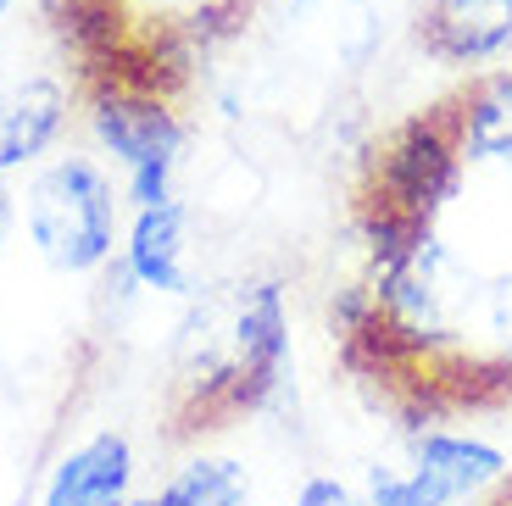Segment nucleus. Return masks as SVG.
Segmentation results:
<instances>
[{"label": "nucleus", "instance_id": "1", "mask_svg": "<svg viewBox=\"0 0 512 506\" xmlns=\"http://www.w3.org/2000/svg\"><path fill=\"white\" fill-rule=\"evenodd\" d=\"M173 434L223 429L262 412L290 379V306L273 279L195 290L173 329Z\"/></svg>", "mask_w": 512, "mask_h": 506}, {"label": "nucleus", "instance_id": "2", "mask_svg": "<svg viewBox=\"0 0 512 506\" xmlns=\"http://www.w3.org/2000/svg\"><path fill=\"white\" fill-rule=\"evenodd\" d=\"M128 201L101 151H56L23 184V234L34 256L62 279L106 273L123 251Z\"/></svg>", "mask_w": 512, "mask_h": 506}, {"label": "nucleus", "instance_id": "3", "mask_svg": "<svg viewBox=\"0 0 512 506\" xmlns=\"http://www.w3.org/2000/svg\"><path fill=\"white\" fill-rule=\"evenodd\" d=\"M84 128H90L95 151L123 184L128 212L140 206H162L179 195V162L190 145V128L173 106L140 84H106L84 106Z\"/></svg>", "mask_w": 512, "mask_h": 506}, {"label": "nucleus", "instance_id": "4", "mask_svg": "<svg viewBox=\"0 0 512 506\" xmlns=\"http://www.w3.org/2000/svg\"><path fill=\"white\" fill-rule=\"evenodd\" d=\"M462 184V156L451 140V112L446 117H412L401 123L373 156V184L357 212H396L412 228H435L446 201Z\"/></svg>", "mask_w": 512, "mask_h": 506}, {"label": "nucleus", "instance_id": "5", "mask_svg": "<svg viewBox=\"0 0 512 506\" xmlns=\"http://www.w3.org/2000/svg\"><path fill=\"white\" fill-rule=\"evenodd\" d=\"M418 495L429 506H462V501H485L512 479V462L496 440L474 429H418L407 440V462Z\"/></svg>", "mask_w": 512, "mask_h": 506}, {"label": "nucleus", "instance_id": "6", "mask_svg": "<svg viewBox=\"0 0 512 506\" xmlns=\"http://www.w3.org/2000/svg\"><path fill=\"white\" fill-rule=\"evenodd\" d=\"M123 267L140 279L145 295H167V301H190L201 290L195 279V212L184 195L162 206H140L128 212L123 228Z\"/></svg>", "mask_w": 512, "mask_h": 506}, {"label": "nucleus", "instance_id": "7", "mask_svg": "<svg viewBox=\"0 0 512 506\" xmlns=\"http://www.w3.org/2000/svg\"><path fill=\"white\" fill-rule=\"evenodd\" d=\"M140 479V451L123 429H95L67 445L39 484V506H128Z\"/></svg>", "mask_w": 512, "mask_h": 506}, {"label": "nucleus", "instance_id": "8", "mask_svg": "<svg viewBox=\"0 0 512 506\" xmlns=\"http://www.w3.org/2000/svg\"><path fill=\"white\" fill-rule=\"evenodd\" d=\"M423 51L462 73H490L512 56V0H418Z\"/></svg>", "mask_w": 512, "mask_h": 506}, {"label": "nucleus", "instance_id": "9", "mask_svg": "<svg viewBox=\"0 0 512 506\" xmlns=\"http://www.w3.org/2000/svg\"><path fill=\"white\" fill-rule=\"evenodd\" d=\"M67 123H73V95L62 78L28 73L0 89V173H34L45 156H56Z\"/></svg>", "mask_w": 512, "mask_h": 506}, {"label": "nucleus", "instance_id": "10", "mask_svg": "<svg viewBox=\"0 0 512 506\" xmlns=\"http://www.w3.org/2000/svg\"><path fill=\"white\" fill-rule=\"evenodd\" d=\"M451 140L462 167H496L512 178V67L474 73L468 95L451 106Z\"/></svg>", "mask_w": 512, "mask_h": 506}, {"label": "nucleus", "instance_id": "11", "mask_svg": "<svg viewBox=\"0 0 512 506\" xmlns=\"http://www.w3.org/2000/svg\"><path fill=\"white\" fill-rule=\"evenodd\" d=\"M156 506H256V484L240 456L195 451L156 484Z\"/></svg>", "mask_w": 512, "mask_h": 506}, {"label": "nucleus", "instance_id": "12", "mask_svg": "<svg viewBox=\"0 0 512 506\" xmlns=\"http://www.w3.org/2000/svg\"><path fill=\"white\" fill-rule=\"evenodd\" d=\"M362 506H429V501L418 495L407 468H396V462H368V473H362Z\"/></svg>", "mask_w": 512, "mask_h": 506}, {"label": "nucleus", "instance_id": "13", "mask_svg": "<svg viewBox=\"0 0 512 506\" xmlns=\"http://www.w3.org/2000/svg\"><path fill=\"white\" fill-rule=\"evenodd\" d=\"M290 506H362V490H351V484L334 479V473H307V479L295 484Z\"/></svg>", "mask_w": 512, "mask_h": 506}, {"label": "nucleus", "instance_id": "14", "mask_svg": "<svg viewBox=\"0 0 512 506\" xmlns=\"http://www.w3.org/2000/svg\"><path fill=\"white\" fill-rule=\"evenodd\" d=\"M6 217H12V190H6V173H0V228H6Z\"/></svg>", "mask_w": 512, "mask_h": 506}, {"label": "nucleus", "instance_id": "15", "mask_svg": "<svg viewBox=\"0 0 512 506\" xmlns=\"http://www.w3.org/2000/svg\"><path fill=\"white\" fill-rule=\"evenodd\" d=\"M128 506H156V495H134V501H128Z\"/></svg>", "mask_w": 512, "mask_h": 506}, {"label": "nucleus", "instance_id": "16", "mask_svg": "<svg viewBox=\"0 0 512 506\" xmlns=\"http://www.w3.org/2000/svg\"><path fill=\"white\" fill-rule=\"evenodd\" d=\"M12 6H17V0H0V23H6V17H12Z\"/></svg>", "mask_w": 512, "mask_h": 506}, {"label": "nucleus", "instance_id": "17", "mask_svg": "<svg viewBox=\"0 0 512 506\" xmlns=\"http://www.w3.org/2000/svg\"><path fill=\"white\" fill-rule=\"evenodd\" d=\"M501 495H507V506H512V479H507V484H501Z\"/></svg>", "mask_w": 512, "mask_h": 506}]
</instances>
